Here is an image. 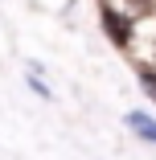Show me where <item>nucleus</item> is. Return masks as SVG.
<instances>
[{
    "label": "nucleus",
    "mask_w": 156,
    "mask_h": 160,
    "mask_svg": "<svg viewBox=\"0 0 156 160\" xmlns=\"http://www.w3.org/2000/svg\"><path fill=\"white\" fill-rule=\"evenodd\" d=\"M128 127H132V136H140L144 144H156V119L148 111H128Z\"/></svg>",
    "instance_id": "nucleus-1"
},
{
    "label": "nucleus",
    "mask_w": 156,
    "mask_h": 160,
    "mask_svg": "<svg viewBox=\"0 0 156 160\" xmlns=\"http://www.w3.org/2000/svg\"><path fill=\"white\" fill-rule=\"evenodd\" d=\"M103 21H107V33H111V37H115L119 45H128V41H132V29H128V17H119V12H115L111 4L103 8Z\"/></svg>",
    "instance_id": "nucleus-2"
},
{
    "label": "nucleus",
    "mask_w": 156,
    "mask_h": 160,
    "mask_svg": "<svg viewBox=\"0 0 156 160\" xmlns=\"http://www.w3.org/2000/svg\"><path fill=\"white\" fill-rule=\"evenodd\" d=\"M29 86H33V94H41V99H53V90L41 82V74H33V70H29Z\"/></svg>",
    "instance_id": "nucleus-3"
},
{
    "label": "nucleus",
    "mask_w": 156,
    "mask_h": 160,
    "mask_svg": "<svg viewBox=\"0 0 156 160\" xmlns=\"http://www.w3.org/2000/svg\"><path fill=\"white\" fill-rule=\"evenodd\" d=\"M140 82H144V90H148V99L156 103V74H152V70H144V74H140Z\"/></svg>",
    "instance_id": "nucleus-4"
}]
</instances>
